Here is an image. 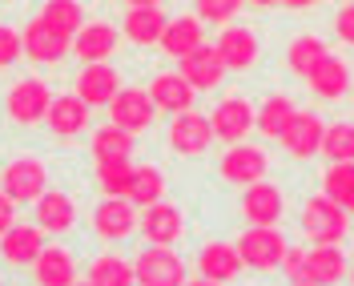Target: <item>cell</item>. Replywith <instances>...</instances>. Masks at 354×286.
Masks as SVG:
<instances>
[{
	"instance_id": "cell-21",
	"label": "cell",
	"mask_w": 354,
	"mask_h": 286,
	"mask_svg": "<svg viewBox=\"0 0 354 286\" xmlns=\"http://www.w3.org/2000/svg\"><path fill=\"white\" fill-rule=\"evenodd\" d=\"M165 24H169V17L161 12V4H129V12L121 21V33L133 44H157Z\"/></svg>"
},
{
	"instance_id": "cell-29",
	"label": "cell",
	"mask_w": 354,
	"mask_h": 286,
	"mask_svg": "<svg viewBox=\"0 0 354 286\" xmlns=\"http://www.w3.org/2000/svg\"><path fill=\"white\" fill-rule=\"evenodd\" d=\"M294 113H298V109H294V101H290L286 93H270L262 105H258L254 129L262 133V137H270V141H274V137H282V133H286V125L294 121Z\"/></svg>"
},
{
	"instance_id": "cell-24",
	"label": "cell",
	"mask_w": 354,
	"mask_h": 286,
	"mask_svg": "<svg viewBox=\"0 0 354 286\" xmlns=\"http://www.w3.org/2000/svg\"><path fill=\"white\" fill-rule=\"evenodd\" d=\"M198 266H201V278H209V283H234L238 274H242V254H238V246H230V242H209V246H201V254H198Z\"/></svg>"
},
{
	"instance_id": "cell-48",
	"label": "cell",
	"mask_w": 354,
	"mask_h": 286,
	"mask_svg": "<svg viewBox=\"0 0 354 286\" xmlns=\"http://www.w3.org/2000/svg\"><path fill=\"white\" fill-rule=\"evenodd\" d=\"M73 286H93V283H73Z\"/></svg>"
},
{
	"instance_id": "cell-44",
	"label": "cell",
	"mask_w": 354,
	"mask_h": 286,
	"mask_svg": "<svg viewBox=\"0 0 354 286\" xmlns=\"http://www.w3.org/2000/svg\"><path fill=\"white\" fill-rule=\"evenodd\" d=\"M254 8H270V4H282V0H250Z\"/></svg>"
},
{
	"instance_id": "cell-7",
	"label": "cell",
	"mask_w": 354,
	"mask_h": 286,
	"mask_svg": "<svg viewBox=\"0 0 354 286\" xmlns=\"http://www.w3.org/2000/svg\"><path fill=\"white\" fill-rule=\"evenodd\" d=\"M254 117H258V109L242 93H230V97L218 101V109L209 113V125H214V137H221L225 145H238V141H245V133L254 129Z\"/></svg>"
},
{
	"instance_id": "cell-4",
	"label": "cell",
	"mask_w": 354,
	"mask_h": 286,
	"mask_svg": "<svg viewBox=\"0 0 354 286\" xmlns=\"http://www.w3.org/2000/svg\"><path fill=\"white\" fill-rule=\"evenodd\" d=\"M133 274H137V286H185V262L169 246L149 242L133 258Z\"/></svg>"
},
{
	"instance_id": "cell-13",
	"label": "cell",
	"mask_w": 354,
	"mask_h": 286,
	"mask_svg": "<svg viewBox=\"0 0 354 286\" xmlns=\"http://www.w3.org/2000/svg\"><path fill=\"white\" fill-rule=\"evenodd\" d=\"M44 250V230L41 226H24L12 222L4 234H0V258L8 266H32Z\"/></svg>"
},
{
	"instance_id": "cell-2",
	"label": "cell",
	"mask_w": 354,
	"mask_h": 286,
	"mask_svg": "<svg viewBox=\"0 0 354 286\" xmlns=\"http://www.w3.org/2000/svg\"><path fill=\"white\" fill-rule=\"evenodd\" d=\"M234 246H238V254H242V262L250 266V270L270 274V270L282 266V254H286L290 242L282 238L278 226H250V230H242V238Z\"/></svg>"
},
{
	"instance_id": "cell-40",
	"label": "cell",
	"mask_w": 354,
	"mask_h": 286,
	"mask_svg": "<svg viewBox=\"0 0 354 286\" xmlns=\"http://www.w3.org/2000/svg\"><path fill=\"white\" fill-rule=\"evenodd\" d=\"M278 270H286L290 283H294V278H302V274H306V250L286 246V254H282V266H278Z\"/></svg>"
},
{
	"instance_id": "cell-39",
	"label": "cell",
	"mask_w": 354,
	"mask_h": 286,
	"mask_svg": "<svg viewBox=\"0 0 354 286\" xmlns=\"http://www.w3.org/2000/svg\"><path fill=\"white\" fill-rule=\"evenodd\" d=\"M21 53H24L21 33H17L12 24H0V69L17 65V57H21Z\"/></svg>"
},
{
	"instance_id": "cell-46",
	"label": "cell",
	"mask_w": 354,
	"mask_h": 286,
	"mask_svg": "<svg viewBox=\"0 0 354 286\" xmlns=\"http://www.w3.org/2000/svg\"><path fill=\"white\" fill-rule=\"evenodd\" d=\"M290 286H314V283H310V278H294Z\"/></svg>"
},
{
	"instance_id": "cell-45",
	"label": "cell",
	"mask_w": 354,
	"mask_h": 286,
	"mask_svg": "<svg viewBox=\"0 0 354 286\" xmlns=\"http://www.w3.org/2000/svg\"><path fill=\"white\" fill-rule=\"evenodd\" d=\"M185 286H221V283H209V278H198V283H185Z\"/></svg>"
},
{
	"instance_id": "cell-12",
	"label": "cell",
	"mask_w": 354,
	"mask_h": 286,
	"mask_svg": "<svg viewBox=\"0 0 354 286\" xmlns=\"http://www.w3.org/2000/svg\"><path fill=\"white\" fill-rule=\"evenodd\" d=\"M137 230L145 234V242L174 246L185 234V214L177 210L174 202H153V206H145V218L137 222Z\"/></svg>"
},
{
	"instance_id": "cell-25",
	"label": "cell",
	"mask_w": 354,
	"mask_h": 286,
	"mask_svg": "<svg viewBox=\"0 0 354 286\" xmlns=\"http://www.w3.org/2000/svg\"><path fill=\"white\" fill-rule=\"evenodd\" d=\"M77 222V206L65 190H44L37 198V226L44 234H68Z\"/></svg>"
},
{
	"instance_id": "cell-18",
	"label": "cell",
	"mask_w": 354,
	"mask_h": 286,
	"mask_svg": "<svg viewBox=\"0 0 354 286\" xmlns=\"http://www.w3.org/2000/svg\"><path fill=\"white\" fill-rule=\"evenodd\" d=\"M218 53L221 61H225V69H234V73H245V69L258 65V37L245 28V24H225L218 37Z\"/></svg>"
},
{
	"instance_id": "cell-26",
	"label": "cell",
	"mask_w": 354,
	"mask_h": 286,
	"mask_svg": "<svg viewBox=\"0 0 354 286\" xmlns=\"http://www.w3.org/2000/svg\"><path fill=\"white\" fill-rule=\"evenodd\" d=\"M37 286H73L77 283V262H73V250L65 246H44L41 258L32 262Z\"/></svg>"
},
{
	"instance_id": "cell-33",
	"label": "cell",
	"mask_w": 354,
	"mask_h": 286,
	"mask_svg": "<svg viewBox=\"0 0 354 286\" xmlns=\"http://www.w3.org/2000/svg\"><path fill=\"white\" fill-rule=\"evenodd\" d=\"M133 166L129 157H117V161H97V186L105 198H129V181H133Z\"/></svg>"
},
{
	"instance_id": "cell-15",
	"label": "cell",
	"mask_w": 354,
	"mask_h": 286,
	"mask_svg": "<svg viewBox=\"0 0 354 286\" xmlns=\"http://www.w3.org/2000/svg\"><path fill=\"white\" fill-rule=\"evenodd\" d=\"M322 133H326V125H322V117H318V113H294V121L286 125V133H282L278 141L286 145L290 157L310 161V157L322 150Z\"/></svg>"
},
{
	"instance_id": "cell-36",
	"label": "cell",
	"mask_w": 354,
	"mask_h": 286,
	"mask_svg": "<svg viewBox=\"0 0 354 286\" xmlns=\"http://www.w3.org/2000/svg\"><path fill=\"white\" fill-rule=\"evenodd\" d=\"M133 154V133L117 129V125H105V129L93 133V157L97 161H117V157H129Z\"/></svg>"
},
{
	"instance_id": "cell-49",
	"label": "cell",
	"mask_w": 354,
	"mask_h": 286,
	"mask_svg": "<svg viewBox=\"0 0 354 286\" xmlns=\"http://www.w3.org/2000/svg\"><path fill=\"white\" fill-rule=\"evenodd\" d=\"M351 283H354V270H351Z\"/></svg>"
},
{
	"instance_id": "cell-37",
	"label": "cell",
	"mask_w": 354,
	"mask_h": 286,
	"mask_svg": "<svg viewBox=\"0 0 354 286\" xmlns=\"http://www.w3.org/2000/svg\"><path fill=\"white\" fill-rule=\"evenodd\" d=\"M318 154H326V161H354V125L351 121H334L326 125L322 133V150Z\"/></svg>"
},
{
	"instance_id": "cell-16",
	"label": "cell",
	"mask_w": 354,
	"mask_h": 286,
	"mask_svg": "<svg viewBox=\"0 0 354 286\" xmlns=\"http://www.w3.org/2000/svg\"><path fill=\"white\" fill-rule=\"evenodd\" d=\"M189 85L198 89V93H205V89H218L221 85V77L230 73L225 69V61H221V53H218V44H201V48H194L185 61H181V69H177Z\"/></svg>"
},
{
	"instance_id": "cell-22",
	"label": "cell",
	"mask_w": 354,
	"mask_h": 286,
	"mask_svg": "<svg viewBox=\"0 0 354 286\" xmlns=\"http://www.w3.org/2000/svg\"><path fill=\"white\" fill-rule=\"evenodd\" d=\"M149 97H153V105L157 109H165V113H185V109H194V101H198V89L189 85L181 73H157L153 77V85H149Z\"/></svg>"
},
{
	"instance_id": "cell-6",
	"label": "cell",
	"mask_w": 354,
	"mask_h": 286,
	"mask_svg": "<svg viewBox=\"0 0 354 286\" xmlns=\"http://www.w3.org/2000/svg\"><path fill=\"white\" fill-rule=\"evenodd\" d=\"M153 113H157V105H153V97H149V89H117V97L109 101V121L117 125V129H125V133H137L141 129H149L153 125Z\"/></svg>"
},
{
	"instance_id": "cell-11",
	"label": "cell",
	"mask_w": 354,
	"mask_h": 286,
	"mask_svg": "<svg viewBox=\"0 0 354 286\" xmlns=\"http://www.w3.org/2000/svg\"><path fill=\"white\" fill-rule=\"evenodd\" d=\"M21 44H24V57H28V61H37V65H57L68 48H73V37H61L57 28H48V24L37 17V21H28L21 28Z\"/></svg>"
},
{
	"instance_id": "cell-50",
	"label": "cell",
	"mask_w": 354,
	"mask_h": 286,
	"mask_svg": "<svg viewBox=\"0 0 354 286\" xmlns=\"http://www.w3.org/2000/svg\"><path fill=\"white\" fill-rule=\"evenodd\" d=\"M346 4H354V0H346Z\"/></svg>"
},
{
	"instance_id": "cell-30",
	"label": "cell",
	"mask_w": 354,
	"mask_h": 286,
	"mask_svg": "<svg viewBox=\"0 0 354 286\" xmlns=\"http://www.w3.org/2000/svg\"><path fill=\"white\" fill-rule=\"evenodd\" d=\"M88 283L93 286H137V274H133L129 258H121V254H97L93 266H88Z\"/></svg>"
},
{
	"instance_id": "cell-27",
	"label": "cell",
	"mask_w": 354,
	"mask_h": 286,
	"mask_svg": "<svg viewBox=\"0 0 354 286\" xmlns=\"http://www.w3.org/2000/svg\"><path fill=\"white\" fill-rule=\"evenodd\" d=\"M161 48L174 57V61H185L194 48L205 44V33H201V17H174V21L165 24V33H161Z\"/></svg>"
},
{
	"instance_id": "cell-32",
	"label": "cell",
	"mask_w": 354,
	"mask_h": 286,
	"mask_svg": "<svg viewBox=\"0 0 354 286\" xmlns=\"http://www.w3.org/2000/svg\"><path fill=\"white\" fill-rule=\"evenodd\" d=\"M41 21L57 28L61 37H77V28L85 24V8H81V0H44Z\"/></svg>"
},
{
	"instance_id": "cell-43",
	"label": "cell",
	"mask_w": 354,
	"mask_h": 286,
	"mask_svg": "<svg viewBox=\"0 0 354 286\" xmlns=\"http://www.w3.org/2000/svg\"><path fill=\"white\" fill-rule=\"evenodd\" d=\"M282 4H286V8H310L314 0H282Z\"/></svg>"
},
{
	"instance_id": "cell-10",
	"label": "cell",
	"mask_w": 354,
	"mask_h": 286,
	"mask_svg": "<svg viewBox=\"0 0 354 286\" xmlns=\"http://www.w3.org/2000/svg\"><path fill=\"white\" fill-rule=\"evenodd\" d=\"M209 141H214V125H209V117H201V113L185 109L174 117V125H169V150L181 157H201L209 150Z\"/></svg>"
},
{
	"instance_id": "cell-47",
	"label": "cell",
	"mask_w": 354,
	"mask_h": 286,
	"mask_svg": "<svg viewBox=\"0 0 354 286\" xmlns=\"http://www.w3.org/2000/svg\"><path fill=\"white\" fill-rule=\"evenodd\" d=\"M129 4H161V0H129Z\"/></svg>"
},
{
	"instance_id": "cell-41",
	"label": "cell",
	"mask_w": 354,
	"mask_h": 286,
	"mask_svg": "<svg viewBox=\"0 0 354 286\" xmlns=\"http://www.w3.org/2000/svg\"><path fill=\"white\" fill-rule=\"evenodd\" d=\"M334 33L342 44H354V4H342L338 17H334Z\"/></svg>"
},
{
	"instance_id": "cell-20",
	"label": "cell",
	"mask_w": 354,
	"mask_h": 286,
	"mask_svg": "<svg viewBox=\"0 0 354 286\" xmlns=\"http://www.w3.org/2000/svg\"><path fill=\"white\" fill-rule=\"evenodd\" d=\"M306 85L314 89L322 101H338V97H346V89H351V65H346L342 57L326 53V57L306 73Z\"/></svg>"
},
{
	"instance_id": "cell-51",
	"label": "cell",
	"mask_w": 354,
	"mask_h": 286,
	"mask_svg": "<svg viewBox=\"0 0 354 286\" xmlns=\"http://www.w3.org/2000/svg\"><path fill=\"white\" fill-rule=\"evenodd\" d=\"M0 286H4V278H0Z\"/></svg>"
},
{
	"instance_id": "cell-38",
	"label": "cell",
	"mask_w": 354,
	"mask_h": 286,
	"mask_svg": "<svg viewBox=\"0 0 354 286\" xmlns=\"http://www.w3.org/2000/svg\"><path fill=\"white\" fill-rule=\"evenodd\" d=\"M194 4H198V17L209 24H230L242 8V0H194Z\"/></svg>"
},
{
	"instance_id": "cell-3",
	"label": "cell",
	"mask_w": 354,
	"mask_h": 286,
	"mask_svg": "<svg viewBox=\"0 0 354 286\" xmlns=\"http://www.w3.org/2000/svg\"><path fill=\"white\" fill-rule=\"evenodd\" d=\"M0 190L8 194V198L17 202H37L48 190V170H44L41 157L24 154V157H12L4 170H0Z\"/></svg>"
},
{
	"instance_id": "cell-5",
	"label": "cell",
	"mask_w": 354,
	"mask_h": 286,
	"mask_svg": "<svg viewBox=\"0 0 354 286\" xmlns=\"http://www.w3.org/2000/svg\"><path fill=\"white\" fill-rule=\"evenodd\" d=\"M48 105H53V93L37 77L17 81V85L8 89V97H4V109H8V117L17 125H41L44 117H48Z\"/></svg>"
},
{
	"instance_id": "cell-31",
	"label": "cell",
	"mask_w": 354,
	"mask_h": 286,
	"mask_svg": "<svg viewBox=\"0 0 354 286\" xmlns=\"http://www.w3.org/2000/svg\"><path fill=\"white\" fill-rule=\"evenodd\" d=\"M322 194L354 214V161H330L322 174Z\"/></svg>"
},
{
	"instance_id": "cell-23",
	"label": "cell",
	"mask_w": 354,
	"mask_h": 286,
	"mask_svg": "<svg viewBox=\"0 0 354 286\" xmlns=\"http://www.w3.org/2000/svg\"><path fill=\"white\" fill-rule=\"evenodd\" d=\"M44 121L57 137H77L81 129H88V105L77 93H53V105H48Z\"/></svg>"
},
{
	"instance_id": "cell-19",
	"label": "cell",
	"mask_w": 354,
	"mask_h": 286,
	"mask_svg": "<svg viewBox=\"0 0 354 286\" xmlns=\"http://www.w3.org/2000/svg\"><path fill=\"white\" fill-rule=\"evenodd\" d=\"M117 44H121V37L113 33V24L88 21V24L77 28V37H73V53H77V61L97 65V61H109L113 53H117Z\"/></svg>"
},
{
	"instance_id": "cell-14",
	"label": "cell",
	"mask_w": 354,
	"mask_h": 286,
	"mask_svg": "<svg viewBox=\"0 0 354 286\" xmlns=\"http://www.w3.org/2000/svg\"><path fill=\"white\" fill-rule=\"evenodd\" d=\"M93 230L97 238L105 242H121L137 230V210H133L129 198H105L97 210H93Z\"/></svg>"
},
{
	"instance_id": "cell-28",
	"label": "cell",
	"mask_w": 354,
	"mask_h": 286,
	"mask_svg": "<svg viewBox=\"0 0 354 286\" xmlns=\"http://www.w3.org/2000/svg\"><path fill=\"white\" fill-rule=\"evenodd\" d=\"M302 278H310L314 286H338L346 278V254L338 246H310Z\"/></svg>"
},
{
	"instance_id": "cell-8",
	"label": "cell",
	"mask_w": 354,
	"mask_h": 286,
	"mask_svg": "<svg viewBox=\"0 0 354 286\" xmlns=\"http://www.w3.org/2000/svg\"><path fill=\"white\" fill-rule=\"evenodd\" d=\"M282 210H286V194L282 186L274 181H250L242 186V218L250 226H278L282 222Z\"/></svg>"
},
{
	"instance_id": "cell-9",
	"label": "cell",
	"mask_w": 354,
	"mask_h": 286,
	"mask_svg": "<svg viewBox=\"0 0 354 286\" xmlns=\"http://www.w3.org/2000/svg\"><path fill=\"white\" fill-rule=\"evenodd\" d=\"M266 170H270V157H266V150H258V145H245V141L230 145V150L221 154V161H218V174L225 177V181H234V186L262 181Z\"/></svg>"
},
{
	"instance_id": "cell-1",
	"label": "cell",
	"mask_w": 354,
	"mask_h": 286,
	"mask_svg": "<svg viewBox=\"0 0 354 286\" xmlns=\"http://www.w3.org/2000/svg\"><path fill=\"white\" fill-rule=\"evenodd\" d=\"M298 230H302L314 246H338L342 238H346L351 222H346V210H342L338 202H330L326 194H318V198L302 202Z\"/></svg>"
},
{
	"instance_id": "cell-35",
	"label": "cell",
	"mask_w": 354,
	"mask_h": 286,
	"mask_svg": "<svg viewBox=\"0 0 354 286\" xmlns=\"http://www.w3.org/2000/svg\"><path fill=\"white\" fill-rule=\"evenodd\" d=\"M322 57H326V44L318 41V37H310V33L294 37V41H290V48H286V65H290V73H298V77H306V73L318 65Z\"/></svg>"
},
{
	"instance_id": "cell-42",
	"label": "cell",
	"mask_w": 354,
	"mask_h": 286,
	"mask_svg": "<svg viewBox=\"0 0 354 286\" xmlns=\"http://www.w3.org/2000/svg\"><path fill=\"white\" fill-rule=\"evenodd\" d=\"M12 222H17V202H12L8 194H4V190H0V234H4Z\"/></svg>"
},
{
	"instance_id": "cell-34",
	"label": "cell",
	"mask_w": 354,
	"mask_h": 286,
	"mask_svg": "<svg viewBox=\"0 0 354 286\" xmlns=\"http://www.w3.org/2000/svg\"><path fill=\"white\" fill-rule=\"evenodd\" d=\"M161 194H165V177H161V170L157 166H137L133 170V181H129V202L133 206H153V202H161Z\"/></svg>"
},
{
	"instance_id": "cell-17",
	"label": "cell",
	"mask_w": 354,
	"mask_h": 286,
	"mask_svg": "<svg viewBox=\"0 0 354 286\" xmlns=\"http://www.w3.org/2000/svg\"><path fill=\"white\" fill-rule=\"evenodd\" d=\"M117 89H121V73L113 65H105V61H97V65H85L77 73V89L73 93L93 109V105H109L117 97Z\"/></svg>"
}]
</instances>
